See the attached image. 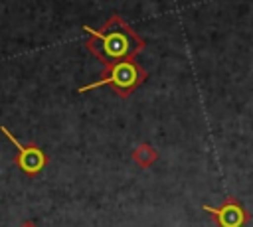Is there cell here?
Masks as SVG:
<instances>
[{
	"instance_id": "1",
	"label": "cell",
	"mask_w": 253,
	"mask_h": 227,
	"mask_svg": "<svg viewBox=\"0 0 253 227\" xmlns=\"http://www.w3.org/2000/svg\"><path fill=\"white\" fill-rule=\"evenodd\" d=\"M85 32L91 34V38L85 41V47L107 67L123 59H134V55L146 45L144 39L121 16H111L101 30L85 26Z\"/></svg>"
},
{
	"instance_id": "2",
	"label": "cell",
	"mask_w": 253,
	"mask_h": 227,
	"mask_svg": "<svg viewBox=\"0 0 253 227\" xmlns=\"http://www.w3.org/2000/svg\"><path fill=\"white\" fill-rule=\"evenodd\" d=\"M148 77V73L134 61V59H123L117 61L109 67H105V71L101 73V79L77 89L79 93H87L91 89H97L101 85H111L113 91L119 97H128L138 85H142V81Z\"/></svg>"
},
{
	"instance_id": "3",
	"label": "cell",
	"mask_w": 253,
	"mask_h": 227,
	"mask_svg": "<svg viewBox=\"0 0 253 227\" xmlns=\"http://www.w3.org/2000/svg\"><path fill=\"white\" fill-rule=\"evenodd\" d=\"M0 130L6 134V138H8V140L14 144V148H16V158H14V162L18 164V168H20L26 176L36 178V176L47 166V162H49L47 154H45L36 142H28V144L20 142L6 126H0Z\"/></svg>"
},
{
	"instance_id": "4",
	"label": "cell",
	"mask_w": 253,
	"mask_h": 227,
	"mask_svg": "<svg viewBox=\"0 0 253 227\" xmlns=\"http://www.w3.org/2000/svg\"><path fill=\"white\" fill-rule=\"evenodd\" d=\"M204 209L211 215V219L215 221L217 227H245L251 221L249 211L239 203V199L235 197H227L221 205L211 207V205H204Z\"/></svg>"
},
{
	"instance_id": "5",
	"label": "cell",
	"mask_w": 253,
	"mask_h": 227,
	"mask_svg": "<svg viewBox=\"0 0 253 227\" xmlns=\"http://www.w3.org/2000/svg\"><path fill=\"white\" fill-rule=\"evenodd\" d=\"M156 158H158V152H156L154 146H150L148 142L138 144V146L134 148V152H132V160H134V164L140 166V168L152 166V164L156 162Z\"/></svg>"
},
{
	"instance_id": "6",
	"label": "cell",
	"mask_w": 253,
	"mask_h": 227,
	"mask_svg": "<svg viewBox=\"0 0 253 227\" xmlns=\"http://www.w3.org/2000/svg\"><path fill=\"white\" fill-rule=\"evenodd\" d=\"M20 227H38V225H36V223H32V221H24Z\"/></svg>"
}]
</instances>
